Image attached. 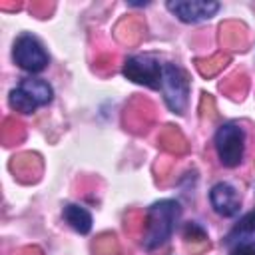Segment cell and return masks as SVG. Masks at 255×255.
Here are the masks:
<instances>
[{
  "label": "cell",
  "mask_w": 255,
  "mask_h": 255,
  "mask_svg": "<svg viewBox=\"0 0 255 255\" xmlns=\"http://www.w3.org/2000/svg\"><path fill=\"white\" fill-rule=\"evenodd\" d=\"M181 213H183V207L177 199L153 201L145 213V231H143V239H141L143 249L155 251V249L163 247L171 239V235L181 219Z\"/></svg>",
  "instance_id": "cell-1"
},
{
  "label": "cell",
  "mask_w": 255,
  "mask_h": 255,
  "mask_svg": "<svg viewBox=\"0 0 255 255\" xmlns=\"http://www.w3.org/2000/svg\"><path fill=\"white\" fill-rule=\"evenodd\" d=\"M52 100H54V88L44 78H36V76L22 78L18 86L12 88L8 94V106L14 112L26 116L34 114L42 106H48Z\"/></svg>",
  "instance_id": "cell-2"
},
{
  "label": "cell",
  "mask_w": 255,
  "mask_h": 255,
  "mask_svg": "<svg viewBox=\"0 0 255 255\" xmlns=\"http://www.w3.org/2000/svg\"><path fill=\"white\" fill-rule=\"evenodd\" d=\"M189 78L183 72V68H179L173 62H163V72H161V82H159V94L163 98V104L167 106L169 112L181 116L187 110L189 104Z\"/></svg>",
  "instance_id": "cell-3"
},
{
  "label": "cell",
  "mask_w": 255,
  "mask_h": 255,
  "mask_svg": "<svg viewBox=\"0 0 255 255\" xmlns=\"http://www.w3.org/2000/svg\"><path fill=\"white\" fill-rule=\"evenodd\" d=\"M245 129L237 122H225L215 129L213 145L217 159L223 167H237L245 157Z\"/></svg>",
  "instance_id": "cell-4"
},
{
  "label": "cell",
  "mask_w": 255,
  "mask_h": 255,
  "mask_svg": "<svg viewBox=\"0 0 255 255\" xmlns=\"http://www.w3.org/2000/svg\"><path fill=\"white\" fill-rule=\"evenodd\" d=\"M12 60L20 70L28 72L30 76L44 72L48 68V64H50V56H48L44 44L30 32H22L14 40Z\"/></svg>",
  "instance_id": "cell-5"
},
{
  "label": "cell",
  "mask_w": 255,
  "mask_h": 255,
  "mask_svg": "<svg viewBox=\"0 0 255 255\" xmlns=\"http://www.w3.org/2000/svg\"><path fill=\"white\" fill-rule=\"evenodd\" d=\"M161 72H163V62L151 54L128 56L122 66L124 78H128L129 82H133L137 86H145L151 90H159Z\"/></svg>",
  "instance_id": "cell-6"
},
{
  "label": "cell",
  "mask_w": 255,
  "mask_h": 255,
  "mask_svg": "<svg viewBox=\"0 0 255 255\" xmlns=\"http://www.w3.org/2000/svg\"><path fill=\"white\" fill-rule=\"evenodd\" d=\"M165 8L183 24H199L211 20L221 4L213 0H169L165 2Z\"/></svg>",
  "instance_id": "cell-7"
},
{
  "label": "cell",
  "mask_w": 255,
  "mask_h": 255,
  "mask_svg": "<svg viewBox=\"0 0 255 255\" xmlns=\"http://www.w3.org/2000/svg\"><path fill=\"white\" fill-rule=\"evenodd\" d=\"M209 203L221 217H235L241 211V195L229 181H217L209 189Z\"/></svg>",
  "instance_id": "cell-8"
},
{
  "label": "cell",
  "mask_w": 255,
  "mask_h": 255,
  "mask_svg": "<svg viewBox=\"0 0 255 255\" xmlns=\"http://www.w3.org/2000/svg\"><path fill=\"white\" fill-rule=\"evenodd\" d=\"M62 219L80 235H88L94 225L92 213L84 205H78V203H66L62 207Z\"/></svg>",
  "instance_id": "cell-9"
},
{
  "label": "cell",
  "mask_w": 255,
  "mask_h": 255,
  "mask_svg": "<svg viewBox=\"0 0 255 255\" xmlns=\"http://www.w3.org/2000/svg\"><path fill=\"white\" fill-rule=\"evenodd\" d=\"M255 233V209H251L249 213H245L235 225H233V229L227 233V237H225V245H235V243H239V241H247V239H251V235Z\"/></svg>",
  "instance_id": "cell-10"
},
{
  "label": "cell",
  "mask_w": 255,
  "mask_h": 255,
  "mask_svg": "<svg viewBox=\"0 0 255 255\" xmlns=\"http://www.w3.org/2000/svg\"><path fill=\"white\" fill-rule=\"evenodd\" d=\"M229 255H255V241L247 239V241H239L231 245Z\"/></svg>",
  "instance_id": "cell-11"
},
{
  "label": "cell",
  "mask_w": 255,
  "mask_h": 255,
  "mask_svg": "<svg viewBox=\"0 0 255 255\" xmlns=\"http://www.w3.org/2000/svg\"><path fill=\"white\" fill-rule=\"evenodd\" d=\"M149 2H128V6H147Z\"/></svg>",
  "instance_id": "cell-12"
}]
</instances>
